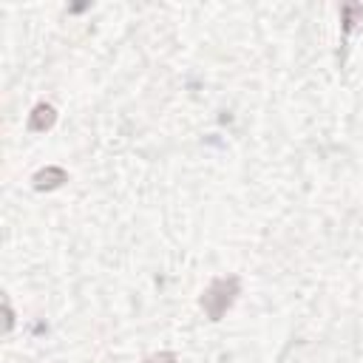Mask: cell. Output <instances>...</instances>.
I'll return each instance as SVG.
<instances>
[{
	"instance_id": "6da1fadb",
	"label": "cell",
	"mask_w": 363,
	"mask_h": 363,
	"mask_svg": "<svg viewBox=\"0 0 363 363\" xmlns=\"http://www.w3.org/2000/svg\"><path fill=\"white\" fill-rule=\"evenodd\" d=\"M238 292H241V281L235 278V275H230V278H216V281H210V286L201 292V309H204V315L210 318V320H221L224 315H227V309L235 303V298H238Z\"/></svg>"
},
{
	"instance_id": "7a4b0ae2",
	"label": "cell",
	"mask_w": 363,
	"mask_h": 363,
	"mask_svg": "<svg viewBox=\"0 0 363 363\" xmlns=\"http://www.w3.org/2000/svg\"><path fill=\"white\" fill-rule=\"evenodd\" d=\"M54 122H57L54 105H48V102L34 105V111H31V116H28V128H31V130H48Z\"/></svg>"
},
{
	"instance_id": "277c9868",
	"label": "cell",
	"mask_w": 363,
	"mask_h": 363,
	"mask_svg": "<svg viewBox=\"0 0 363 363\" xmlns=\"http://www.w3.org/2000/svg\"><path fill=\"white\" fill-rule=\"evenodd\" d=\"M145 363H179V357L173 352H159V354H150Z\"/></svg>"
},
{
	"instance_id": "3957f363",
	"label": "cell",
	"mask_w": 363,
	"mask_h": 363,
	"mask_svg": "<svg viewBox=\"0 0 363 363\" xmlns=\"http://www.w3.org/2000/svg\"><path fill=\"white\" fill-rule=\"evenodd\" d=\"M62 182H68V173L62 167H45L34 176V187L37 190H51V187H60Z\"/></svg>"
}]
</instances>
